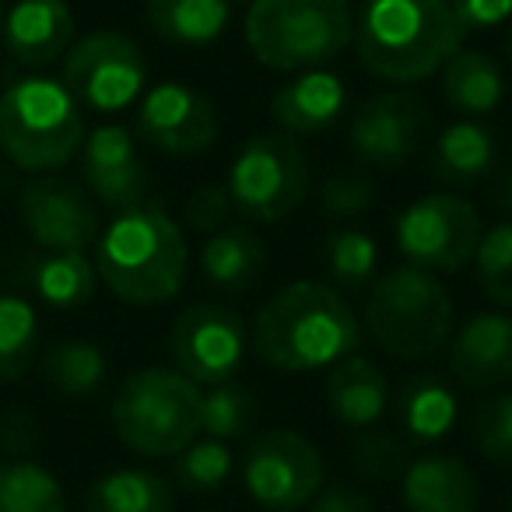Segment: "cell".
<instances>
[{
  "mask_svg": "<svg viewBox=\"0 0 512 512\" xmlns=\"http://www.w3.org/2000/svg\"><path fill=\"white\" fill-rule=\"evenodd\" d=\"M358 341V316L337 288L320 281H295L281 288L256 313L253 327L256 355L278 372L330 369L341 358L355 355Z\"/></svg>",
  "mask_w": 512,
  "mask_h": 512,
  "instance_id": "6da1fadb",
  "label": "cell"
},
{
  "mask_svg": "<svg viewBox=\"0 0 512 512\" xmlns=\"http://www.w3.org/2000/svg\"><path fill=\"white\" fill-rule=\"evenodd\" d=\"M463 36L449 0H365L351 39L369 74L414 85L442 71Z\"/></svg>",
  "mask_w": 512,
  "mask_h": 512,
  "instance_id": "7a4b0ae2",
  "label": "cell"
},
{
  "mask_svg": "<svg viewBox=\"0 0 512 512\" xmlns=\"http://www.w3.org/2000/svg\"><path fill=\"white\" fill-rule=\"evenodd\" d=\"M186 239L158 204L120 211L95 242L99 281L127 306H162L183 288Z\"/></svg>",
  "mask_w": 512,
  "mask_h": 512,
  "instance_id": "3957f363",
  "label": "cell"
},
{
  "mask_svg": "<svg viewBox=\"0 0 512 512\" xmlns=\"http://www.w3.org/2000/svg\"><path fill=\"white\" fill-rule=\"evenodd\" d=\"M242 29L249 53L285 74L327 67L355 36L351 0H253Z\"/></svg>",
  "mask_w": 512,
  "mask_h": 512,
  "instance_id": "277c9868",
  "label": "cell"
},
{
  "mask_svg": "<svg viewBox=\"0 0 512 512\" xmlns=\"http://www.w3.org/2000/svg\"><path fill=\"white\" fill-rule=\"evenodd\" d=\"M85 144V116L64 81L22 78L0 95V151L25 172L64 169Z\"/></svg>",
  "mask_w": 512,
  "mask_h": 512,
  "instance_id": "5b68a950",
  "label": "cell"
},
{
  "mask_svg": "<svg viewBox=\"0 0 512 512\" xmlns=\"http://www.w3.org/2000/svg\"><path fill=\"white\" fill-rule=\"evenodd\" d=\"M204 393L179 369H141L123 379L109 418L127 449L141 456H176L197 439Z\"/></svg>",
  "mask_w": 512,
  "mask_h": 512,
  "instance_id": "8992f818",
  "label": "cell"
},
{
  "mask_svg": "<svg viewBox=\"0 0 512 512\" xmlns=\"http://www.w3.org/2000/svg\"><path fill=\"white\" fill-rule=\"evenodd\" d=\"M365 327L393 358L425 362L453 334V302L435 274L404 264L383 274L365 299Z\"/></svg>",
  "mask_w": 512,
  "mask_h": 512,
  "instance_id": "52a82bcc",
  "label": "cell"
},
{
  "mask_svg": "<svg viewBox=\"0 0 512 512\" xmlns=\"http://www.w3.org/2000/svg\"><path fill=\"white\" fill-rule=\"evenodd\" d=\"M228 197L253 221H281L309 197V165L292 134H256L228 169Z\"/></svg>",
  "mask_w": 512,
  "mask_h": 512,
  "instance_id": "ba28073f",
  "label": "cell"
},
{
  "mask_svg": "<svg viewBox=\"0 0 512 512\" xmlns=\"http://www.w3.org/2000/svg\"><path fill=\"white\" fill-rule=\"evenodd\" d=\"M242 481L256 505L271 512H299L327 484V467L313 442L292 428H267L242 456Z\"/></svg>",
  "mask_w": 512,
  "mask_h": 512,
  "instance_id": "9c48e42d",
  "label": "cell"
},
{
  "mask_svg": "<svg viewBox=\"0 0 512 512\" xmlns=\"http://www.w3.org/2000/svg\"><path fill=\"white\" fill-rule=\"evenodd\" d=\"M481 214L453 193H432L397 214V249L407 264L428 274H453L474 260Z\"/></svg>",
  "mask_w": 512,
  "mask_h": 512,
  "instance_id": "30bf717a",
  "label": "cell"
},
{
  "mask_svg": "<svg viewBox=\"0 0 512 512\" xmlns=\"http://www.w3.org/2000/svg\"><path fill=\"white\" fill-rule=\"evenodd\" d=\"M67 92L95 113H120L148 85V64L134 39L120 32H92L67 50L64 78Z\"/></svg>",
  "mask_w": 512,
  "mask_h": 512,
  "instance_id": "8fae6325",
  "label": "cell"
},
{
  "mask_svg": "<svg viewBox=\"0 0 512 512\" xmlns=\"http://www.w3.org/2000/svg\"><path fill=\"white\" fill-rule=\"evenodd\" d=\"M169 351L176 369L197 386H221L246 355V327L225 306L197 302L172 323Z\"/></svg>",
  "mask_w": 512,
  "mask_h": 512,
  "instance_id": "7c38bea8",
  "label": "cell"
},
{
  "mask_svg": "<svg viewBox=\"0 0 512 512\" xmlns=\"http://www.w3.org/2000/svg\"><path fill=\"white\" fill-rule=\"evenodd\" d=\"M428 130V109L414 92H383L372 95L351 116L348 141L351 151L372 169H400L411 162Z\"/></svg>",
  "mask_w": 512,
  "mask_h": 512,
  "instance_id": "4fadbf2b",
  "label": "cell"
},
{
  "mask_svg": "<svg viewBox=\"0 0 512 512\" xmlns=\"http://www.w3.org/2000/svg\"><path fill=\"white\" fill-rule=\"evenodd\" d=\"M18 211L46 253H85L99 242V214L78 183L57 176L32 179L18 197Z\"/></svg>",
  "mask_w": 512,
  "mask_h": 512,
  "instance_id": "5bb4252c",
  "label": "cell"
},
{
  "mask_svg": "<svg viewBox=\"0 0 512 512\" xmlns=\"http://www.w3.org/2000/svg\"><path fill=\"white\" fill-rule=\"evenodd\" d=\"M137 130L151 148L186 158L211 148L218 137V116L204 92L179 81H162L144 95Z\"/></svg>",
  "mask_w": 512,
  "mask_h": 512,
  "instance_id": "9a60e30c",
  "label": "cell"
},
{
  "mask_svg": "<svg viewBox=\"0 0 512 512\" xmlns=\"http://www.w3.org/2000/svg\"><path fill=\"white\" fill-rule=\"evenodd\" d=\"M81 176L88 190L113 211H130L144 204L148 169L137 155L134 134L120 123H102L81 144Z\"/></svg>",
  "mask_w": 512,
  "mask_h": 512,
  "instance_id": "2e32d148",
  "label": "cell"
},
{
  "mask_svg": "<svg viewBox=\"0 0 512 512\" xmlns=\"http://www.w3.org/2000/svg\"><path fill=\"white\" fill-rule=\"evenodd\" d=\"M449 372L470 390H488L512 379V316L477 313L449 344Z\"/></svg>",
  "mask_w": 512,
  "mask_h": 512,
  "instance_id": "e0dca14e",
  "label": "cell"
},
{
  "mask_svg": "<svg viewBox=\"0 0 512 512\" xmlns=\"http://www.w3.org/2000/svg\"><path fill=\"white\" fill-rule=\"evenodd\" d=\"M0 39L22 67H46L71 50L74 15L67 0H18L8 8Z\"/></svg>",
  "mask_w": 512,
  "mask_h": 512,
  "instance_id": "ac0fdd59",
  "label": "cell"
},
{
  "mask_svg": "<svg viewBox=\"0 0 512 512\" xmlns=\"http://www.w3.org/2000/svg\"><path fill=\"white\" fill-rule=\"evenodd\" d=\"M348 109V85L341 74L316 67L281 85L271 99V116L285 134H320L334 127Z\"/></svg>",
  "mask_w": 512,
  "mask_h": 512,
  "instance_id": "d6986e66",
  "label": "cell"
},
{
  "mask_svg": "<svg viewBox=\"0 0 512 512\" xmlns=\"http://www.w3.org/2000/svg\"><path fill=\"white\" fill-rule=\"evenodd\" d=\"M404 505L411 512H474V470L460 456H418L404 470Z\"/></svg>",
  "mask_w": 512,
  "mask_h": 512,
  "instance_id": "ffe728a7",
  "label": "cell"
},
{
  "mask_svg": "<svg viewBox=\"0 0 512 512\" xmlns=\"http://www.w3.org/2000/svg\"><path fill=\"white\" fill-rule=\"evenodd\" d=\"M390 386L386 376L362 355H348L330 365L327 376V404L334 418L348 428H369L383 418Z\"/></svg>",
  "mask_w": 512,
  "mask_h": 512,
  "instance_id": "44dd1931",
  "label": "cell"
},
{
  "mask_svg": "<svg viewBox=\"0 0 512 512\" xmlns=\"http://www.w3.org/2000/svg\"><path fill=\"white\" fill-rule=\"evenodd\" d=\"M267 267V249L256 232L225 225L211 232L200 246V274L218 292H246Z\"/></svg>",
  "mask_w": 512,
  "mask_h": 512,
  "instance_id": "7402d4cb",
  "label": "cell"
},
{
  "mask_svg": "<svg viewBox=\"0 0 512 512\" xmlns=\"http://www.w3.org/2000/svg\"><path fill=\"white\" fill-rule=\"evenodd\" d=\"M495 169V134L477 120H456L435 137L432 176L446 186H474Z\"/></svg>",
  "mask_w": 512,
  "mask_h": 512,
  "instance_id": "603a6c76",
  "label": "cell"
},
{
  "mask_svg": "<svg viewBox=\"0 0 512 512\" xmlns=\"http://www.w3.org/2000/svg\"><path fill=\"white\" fill-rule=\"evenodd\" d=\"M232 0H148L151 32L172 46H207L232 22Z\"/></svg>",
  "mask_w": 512,
  "mask_h": 512,
  "instance_id": "cb8c5ba5",
  "label": "cell"
},
{
  "mask_svg": "<svg viewBox=\"0 0 512 512\" xmlns=\"http://www.w3.org/2000/svg\"><path fill=\"white\" fill-rule=\"evenodd\" d=\"M442 95L456 113L484 116L502 102L505 78L502 67L481 50H460L453 53L446 67H442Z\"/></svg>",
  "mask_w": 512,
  "mask_h": 512,
  "instance_id": "d4e9b609",
  "label": "cell"
},
{
  "mask_svg": "<svg viewBox=\"0 0 512 512\" xmlns=\"http://www.w3.org/2000/svg\"><path fill=\"white\" fill-rule=\"evenodd\" d=\"M85 512H172V491L151 470H109L88 488Z\"/></svg>",
  "mask_w": 512,
  "mask_h": 512,
  "instance_id": "484cf974",
  "label": "cell"
},
{
  "mask_svg": "<svg viewBox=\"0 0 512 512\" xmlns=\"http://www.w3.org/2000/svg\"><path fill=\"white\" fill-rule=\"evenodd\" d=\"M397 414L407 435L418 442H435L453 428L456 397L439 376H414L397 397Z\"/></svg>",
  "mask_w": 512,
  "mask_h": 512,
  "instance_id": "4316f807",
  "label": "cell"
},
{
  "mask_svg": "<svg viewBox=\"0 0 512 512\" xmlns=\"http://www.w3.org/2000/svg\"><path fill=\"white\" fill-rule=\"evenodd\" d=\"M99 271L85 253H46L32 264V288L53 309H78L95 295Z\"/></svg>",
  "mask_w": 512,
  "mask_h": 512,
  "instance_id": "83f0119b",
  "label": "cell"
},
{
  "mask_svg": "<svg viewBox=\"0 0 512 512\" xmlns=\"http://www.w3.org/2000/svg\"><path fill=\"white\" fill-rule=\"evenodd\" d=\"M106 355L88 341H60L46 351L43 379L67 400H85L106 383Z\"/></svg>",
  "mask_w": 512,
  "mask_h": 512,
  "instance_id": "f1b7e54d",
  "label": "cell"
},
{
  "mask_svg": "<svg viewBox=\"0 0 512 512\" xmlns=\"http://www.w3.org/2000/svg\"><path fill=\"white\" fill-rule=\"evenodd\" d=\"M0 512H67L60 481L32 460L0 463Z\"/></svg>",
  "mask_w": 512,
  "mask_h": 512,
  "instance_id": "f546056e",
  "label": "cell"
},
{
  "mask_svg": "<svg viewBox=\"0 0 512 512\" xmlns=\"http://www.w3.org/2000/svg\"><path fill=\"white\" fill-rule=\"evenodd\" d=\"M39 344V316L29 299L0 295V383L22 379Z\"/></svg>",
  "mask_w": 512,
  "mask_h": 512,
  "instance_id": "4dcf8cb0",
  "label": "cell"
},
{
  "mask_svg": "<svg viewBox=\"0 0 512 512\" xmlns=\"http://www.w3.org/2000/svg\"><path fill=\"white\" fill-rule=\"evenodd\" d=\"M323 260H327V274L348 292L372 285L379 267V246L372 235L358 232V228H337L323 242Z\"/></svg>",
  "mask_w": 512,
  "mask_h": 512,
  "instance_id": "1f68e13d",
  "label": "cell"
},
{
  "mask_svg": "<svg viewBox=\"0 0 512 512\" xmlns=\"http://www.w3.org/2000/svg\"><path fill=\"white\" fill-rule=\"evenodd\" d=\"M474 267L481 292L495 306L512 309V221H502L481 235L474 249Z\"/></svg>",
  "mask_w": 512,
  "mask_h": 512,
  "instance_id": "d6a6232c",
  "label": "cell"
},
{
  "mask_svg": "<svg viewBox=\"0 0 512 512\" xmlns=\"http://www.w3.org/2000/svg\"><path fill=\"white\" fill-rule=\"evenodd\" d=\"M256 421V400L246 386L221 383L204 397V411H200V432H207L211 439L228 442L249 432V425Z\"/></svg>",
  "mask_w": 512,
  "mask_h": 512,
  "instance_id": "836d02e7",
  "label": "cell"
},
{
  "mask_svg": "<svg viewBox=\"0 0 512 512\" xmlns=\"http://www.w3.org/2000/svg\"><path fill=\"white\" fill-rule=\"evenodd\" d=\"M228 474H232V453H228L225 442L218 439L190 442L179 453L176 481L183 491H218L228 481Z\"/></svg>",
  "mask_w": 512,
  "mask_h": 512,
  "instance_id": "e575fe53",
  "label": "cell"
},
{
  "mask_svg": "<svg viewBox=\"0 0 512 512\" xmlns=\"http://www.w3.org/2000/svg\"><path fill=\"white\" fill-rule=\"evenodd\" d=\"M474 442L488 460L512 463V393H498L477 407Z\"/></svg>",
  "mask_w": 512,
  "mask_h": 512,
  "instance_id": "d590c367",
  "label": "cell"
},
{
  "mask_svg": "<svg viewBox=\"0 0 512 512\" xmlns=\"http://www.w3.org/2000/svg\"><path fill=\"white\" fill-rule=\"evenodd\" d=\"M355 470L369 481H393L407 470V453L393 435L369 432L355 442Z\"/></svg>",
  "mask_w": 512,
  "mask_h": 512,
  "instance_id": "8d00e7d4",
  "label": "cell"
},
{
  "mask_svg": "<svg viewBox=\"0 0 512 512\" xmlns=\"http://www.w3.org/2000/svg\"><path fill=\"white\" fill-rule=\"evenodd\" d=\"M376 200V183L358 172H337L323 183V211L330 218H355Z\"/></svg>",
  "mask_w": 512,
  "mask_h": 512,
  "instance_id": "74e56055",
  "label": "cell"
},
{
  "mask_svg": "<svg viewBox=\"0 0 512 512\" xmlns=\"http://www.w3.org/2000/svg\"><path fill=\"white\" fill-rule=\"evenodd\" d=\"M232 211H235V204H232V197H228V186H200V190H193L190 200H186L183 221L193 232L211 235L228 225Z\"/></svg>",
  "mask_w": 512,
  "mask_h": 512,
  "instance_id": "f35d334b",
  "label": "cell"
},
{
  "mask_svg": "<svg viewBox=\"0 0 512 512\" xmlns=\"http://www.w3.org/2000/svg\"><path fill=\"white\" fill-rule=\"evenodd\" d=\"M449 8L463 25V32L495 29L512 18V0H449Z\"/></svg>",
  "mask_w": 512,
  "mask_h": 512,
  "instance_id": "ab89813d",
  "label": "cell"
},
{
  "mask_svg": "<svg viewBox=\"0 0 512 512\" xmlns=\"http://www.w3.org/2000/svg\"><path fill=\"white\" fill-rule=\"evenodd\" d=\"M309 512H376L369 495H362L358 488H348V484H330L323 488L313 502L306 505Z\"/></svg>",
  "mask_w": 512,
  "mask_h": 512,
  "instance_id": "60d3db41",
  "label": "cell"
},
{
  "mask_svg": "<svg viewBox=\"0 0 512 512\" xmlns=\"http://www.w3.org/2000/svg\"><path fill=\"white\" fill-rule=\"evenodd\" d=\"M495 204L502 211H512V165L495 179Z\"/></svg>",
  "mask_w": 512,
  "mask_h": 512,
  "instance_id": "b9f144b4",
  "label": "cell"
},
{
  "mask_svg": "<svg viewBox=\"0 0 512 512\" xmlns=\"http://www.w3.org/2000/svg\"><path fill=\"white\" fill-rule=\"evenodd\" d=\"M4 18H8V8H4V0H0V32H4Z\"/></svg>",
  "mask_w": 512,
  "mask_h": 512,
  "instance_id": "7bdbcfd3",
  "label": "cell"
},
{
  "mask_svg": "<svg viewBox=\"0 0 512 512\" xmlns=\"http://www.w3.org/2000/svg\"><path fill=\"white\" fill-rule=\"evenodd\" d=\"M505 46H509V57H512V22H509V43H505Z\"/></svg>",
  "mask_w": 512,
  "mask_h": 512,
  "instance_id": "ee69618b",
  "label": "cell"
},
{
  "mask_svg": "<svg viewBox=\"0 0 512 512\" xmlns=\"http://www.w3.org/2000/svg\"><path fill=\"white\" fill-rule=\"evenodd\" d=\"M232 4H246V8H249V4H253V0H232Z\"/></svg>",
  "mask_w": 512,
  "mask_h": 512,
  "instance_id": "f6af8a7d",
  "label": "cell"
}]
</instances>
